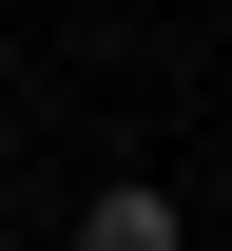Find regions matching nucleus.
<instances>
[{"instance_id": "nucleus-1", "label": "nucleus", "mask_w": 232, "mask_h": 251, "mask_svg": "<svg viewBox=\"0 0 232 251\" xmlns=\"http://www.w3.org/2000/svg\"><path fill=\"white\" fill-rule=\"evenodd\" d=\"M77 251H174V193H155V174H116L97 213H77Z\"/></svg>"}]
</instances>
